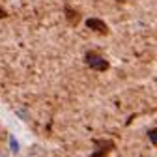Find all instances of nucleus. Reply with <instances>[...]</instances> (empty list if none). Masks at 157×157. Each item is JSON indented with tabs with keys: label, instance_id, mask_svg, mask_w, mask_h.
<instances>
[{
	"label": "nucleus",
	"instance_id": "1",
	"mask_svg": "<svg viewBox=\"0 0 157 157\" xmlns=\"http://www.w3.org/2000/svg\"><path fill=\"white\" fill-rule=\"evenodd\" d=\"M86 64L95 71H107L109 69V62L105 58H101L97 52H86Z\"/></svg>",
	"mask_w": 157,
	"mask_h": 157
},
{
	"label": "nucleus",
	"instance_id": "7",
	"mask_svg": "<svg viewBox=\"0 0 157 157\" xmlns=\"http://www.w3.org/2000/svg\"><path fill=\"white\" fill-rule=\"evenodd\" d=\"M6 15H8V13H6V11H4L2 8H0V19H2V17H6Z\"/></svg>",
	"mask_w": 157,
	"mask_h": 157
},
{
	"label": "nucleus",
	"instance_id": "4",
	"mask_svg": "<svg viewBox=\"0 0 157 157\" xmlns=\"http://www.w3.org/2000/svg\"><path fill=\"white\" fill-rule=\"evenodd\" d=\"M66 17H67V21H69L71 25H77L78 21H81V15H78L77 11H73L69 6H66Z\"/></svg>",
	"mask_w": 157,
	"mask_h": 157
},
{
	"label": "nucleus",
	"instance_id": "6",
	"mask_svg": "<svg viewBox=\"0 0 157 157\" xmlns=\"http://www.w3.org/2000/svg\"><path fill=\"white\" fill-rule=\"evenodd\" d=\"M10 144H11V150H13V151H17V150H19V144L15 142V139H11V140H10Z\"/></svg>",
	"mask_w": 157,
	"mask_h": 157
},
{
	"label": "nucleus",
	"instance_id": "3",
	"mask_svg": "<svg viewBox=\"0 0 157 157\" xmlns=\"http://www.w3.org/2000/svg\"><path fill=\"white\" fill-rule=\"evenodd\" d=\"M95 144L99 146V150H97V151L94 153V157H101V155H105V153H107V151L114 146L110 140H109V142H107V140H95Z\"/></svg>",
	"mask_w": 157,
	"mask_h": 157
},
{
	"label": "nucleus",
	"instance_id": "2",
	"mask_svg": "<svg viewBox=\"0 0 157 157\" xmlns=\"http://www.w3.org/2000/svg\"><path fill=\"white\" fill-rule=\"evenodd\" d=\"M86 26L95 30L97 34H101V36H107L109 34V26L101 21V19H86Z\"/></svg>",
	"mask_w": 157,
	"mask_h": 157
},
{
	"label": "nucleus",
	"instance_id": "5",
	"mask_svg": "<svg viewBox=\"0 0 157 157\" xmlns=\"http://www.w3.org/2000/svg\"><path fill=\"white\" fill-rule=\"evenodd\" d=\"M148 136H150V140H151L153 144H157V129H151V131L148 133Z\"/></svg>",
	"mask_w": 157,
	"mask_h": 157
}]
</instances>
